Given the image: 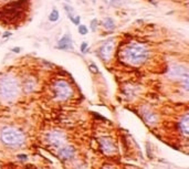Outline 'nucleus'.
Wrapping results in <instances>:
<instances>
[{
	"label": "nucleus",
	"mask_w": 189,
	"mask_h": 169,
	"mask_svg": "<svg viewBox=\"0 0 189 169\" xmlns=\"http://www.w3.org/2000/svg\"><path fill=\"white\" fill-rule=\"evenodd\" d=\"M123 56L128 64L137 66L147 61L149 56V50L145 44L142 43H130L125 49Z\"/></svg>",
	"instance_id": "1"
},
{
	"label": "nucleus",
	"mask_w": 189,
	"mask_h": 169,
	"mask_svg": "<svg viewBox=\"0 0 189 169\" xmlns=\"http://www.w3.org/2000/svg\"><path fill=\"white\" fill-rule=\"evenodd\" d=\"M20 87L17 79L12 75H4L0 79V97L4 101H13L19 95Z\"/></svg>",
	"instance_id": "2"
},
{
	"label": "nucleus",
	"mask_w": 189,
	"mask_h": 169,
	"mask_svg": "<svg viewBox=\"0 0 189 169\" xmlns=\"http://www.w3.org/2000/svg\"><path fill=\"white\" fill-rule=\"evenodd\" d=\"M0 139L4 144L8 146H19L23 143L25 136L21 131L12 127H6L0 133Z\"/></svg>",
	"instance_id": "3"
},
{
	"label": "nucleus",
	"mask_w": 189,
	"mask_h": 169,
	"mask_svg": "<svg viewBox=\"0 0 189 169\" xmlns=\"http://www.w3.org/2000/svg\"><path fill=\"white\" fill-rule=\"evenodd\" d=\"M55 97L60 101H65L72 96V87L65 81H58L53 86Z\"/></svg>",
	"instance_id": "4"
},
{
	"label": "nucleus",
	"mask_w": 189,
	"mask_h": 169,
	"mask_svg": "<svg viewBox=\"0 0 189 169\" xmlns=\"http://www.w3.org/2000/svg\"><path fill=\"white\" fill-rule=\"evenodd\" d=\"M22 2H23V0H20V1H18V2L10 4L4 9H4V17L6 18V19H16L17 17H19V16H20V11L22 10V9H21Z\"/></svg>",
	"instance_id": "5"
},
{
	"label": "nucleus",
	"mask_w": 189,
	"mask_h": 169,
	"mask_svg": "<svg viewBox=\"0 0 189 169\" xmlns=\"http://www.w3.org/2000/svg\"><path fill=\"white\" fill-rule=\"evenodd\" d=\"M48 140L54 147H60L65 140V136L61 131H51L48 134Z\"/></svg>",
	"instance_id": "6"
},
{
	"label": "nucleus",
	"mask_w": 189,
	"mask_h": 169,
	"mask_svg": "<svg viewBox=\"0 0 189 169\" xmlns=\"http://www.w3.org/2000/svg\"><path fill=\"white\" fill-rule=\"evenodd\" d=\"M113 51H114V41L113 40H111V41L109 40V41H107V42H105L104 44L101 47V49H100L102 59L105 60V61L109 60L111 59V56H112Z\"/></svg>",
	"instance_id": "7"
},
{
	"label": "nucleus",
	"mask_w": 189,
	"mask_h": 169,
	"mask_svg": "<svg viewBox=\"0 0 189 169\" xmlns=\"http://www.w3.org/2000/svg\"><path fill=\"white\" fill-rule=\"evenodd\" d=\"M100 144H101L102 149H103L105 152H107V154H112V152H114L115 149H116L114 142L112 139L107 138V137H106V138H102Z\"/></svg>",
	"instance_id": "8"
},
{
	"label": "nucleus",
	"mask_w": 189,
	"mask_h": 169,
	"mask_svg": "<svg viewBox=\"0 0 189 169\" xmlns=\"http://www.w3.org/2000/svg\"><path fill=\"white\" fill-rule=\"evenodd\" d=\"M170 75L187 79V77H188V71H187V69L181 66V65H175V66H172V70H170Z\"/></svg>",
	"instance_id": "9"
},
{
	"label": "nucleus",
	"mask_w": 189,
	"mask_h": 169,
	"mask_svg": "<svg viewBox=\"0 0 189 169\" xmlns=\"http://www.w3.org/2000/svg\"><path fill=\"white\" fill-rule=\"evenodd\" d=\"M58 49L60 50H69V49H71L72 48V39L71 37L69 35V34H65V35H63L62 38L59 40V42H58V46H56Z\"/></svg>",
	"instance_id": "10"
},
{
	"label": "nucleus",
	"mask_w": 189,
	"mask_h": 169,
	"mask_svg": "<svg viewBox=\"0 0 189 169\" xmlns=\"http://www.w3.org/2000/svg\"><path fill=\"white\" fill-rule=\"evenodd\" d=\"M58 154H59V156L62 159H71V158H73L75 152H74V149L71 146H65L63 148H60Z\"/></svg>",
	"instance_id": "11"
},
{
	"label": "nucleus",
	"mask_w": 189,
	"mask_h": 169,
	"mask_svg": "<svg viewBox=\"0 0 189 169\" xmlns=\"http://www.w3.org/2000/svg\"><path fill=\"white\" fill-rule=\"evenodd\" d=\"M179 128L180 131L184 133V135H188L189 134V117L188 115H185L179 122Z\"/></svg>",
	"instance_id": "12"
},
{
	"label": "nucleus",
	"mask_w": 189,
	"mask_h": 169,
	"mask_svg": "<svg viewBox=\"0 0 189 169\" xmlns=\"http://www.w3.org/2000/svg\"><path fill=\"white\" fill-rule=\"evenodd\" d=\"M64 10H65V12H67L69 19H70V20L73 22V20H74V17H75V12H74V9L72 8L71 6H69V4H64Z\"/></svg>",
	"instance_id": "13"
},
{
	"label": "nucleus",
	"mask_w": 189,
	"mask_h": 169,
	"mask_svg": "<svg viewBox=\"0 0 189 169\" xmlns=\"http://www.w3.org/2000/svg\"><path fill=\"white\" fill-rule=\"evenodd\" d=\"M35 87V82H34L32 79H28L25 81V90L27 92H32Z\"/></svg>",
	"instance_id": "14"
},
{
	"label": "nucleus",
	"mask_w": 189,
	"mask_h": 169,
	"mask_svg": "<svg viewBox=\"0 0 189 169\" xmlns=\"http://www.w3.org/2000/svg\"><path fill=\"white\" fill-rule=\"evenodd\" d=\"M60 18V13L59 11L56 10L55 8L52 9V11H51V13L49 14V21L51 22H56L58 20H59Z\"/></svg>",
	"instance_id": "15"
},
{
	"label": "nucleus",
	"mask_w": 189,
	"mask_h": 169,
	"mask_svg": "<svg viewBox=\"0 0 189 169\" xmlns=\"http://www.w3.org/2000/svg\"><path fill=\"white\" fill-rule=\"evenodd\" d=\"M104 27L106 30H114L115 29V23H114L112 18H105L104 19Z\"/></svg>",
	"instance_id": "16"
},
{
	"label": "nucleus",
	"mask_w": 189,
	"mask_h": 169,
	"mask_svg": "<svg viewBox=\"0 0 189 169\" xmlns=\"http://www.w3.org/2000/svg\"><path fill=\"white\" fill-rule=\"evenodd\" d=\"M88 30L85 25H79V33L82 34V35H85V34H88Z\"/></svg>",
	"instance_id": "17"
},
{
	"label": "nucleus",
	"mask_w": 189,
	"mask_h": 169,
	"mask_svg": "<svg viewBox=\"0 0 189 169\" xmlns=\"http://www.w3.org/2000/svg\"><path fill=\"white\" fill-rule=\"evenodd\" d=\"M96 25H97V20L96 19H93L92 21H91V29H92V31H95V30H96Z\"/></svg>",
	"instance_id": "18"
},
{
	"label": "nucleus",
	"mask_w": 189,
	"mask_h": 169,
	"mask_svg": "<svg viewBox=\"0 0 189 169\" xmlns=\"http://www.w3.org/2000/svg\"><path fill=\"white\" fill-rule=\"evenodd\" d=\"M86 49H88V43L86 42H83L82 44H81V48H80V50L82 53H84V52H86Z\"/></svg>",
	"instance_id": "19"
},
{
	"label": "nucleus",
	"mask_w": 189,
	"mask_h": 169,
	"mask_svg": "<svg viewBox=\"0 0 189 169\" xmlns=\"http://www.w3.org/2000/svg\"><path fill=\"white\" fill-rule=\"evenodd\" d=\"M90 70H91V72H93V73L98 72V69L96 68V65H95V64H90Z\"/></svg>",
	"instance_id": "20"
},
{
	"label": "nucleus",
	"mask_w": 189,
	"mask_h": 169,
	"mask_svg": "<svg viewBox=\"0 0 189 169\" xmlns=\"http://www.w3.org/2000/svg\"><path fill=\"white\" fill-rule=\"evenodd\" d=\"M146 146H147V154H148V156L151 157V148H149V146H151V145H149V143H147Z\"/></svg>",
	"instance_id": "21"
},
{
	"label": "nucleus",
	"mask_w": 189,
	"mask_h": 169,
	"mask_svg": "<svg viewBox=\"0 0 189 169\" xmlns=\"http://www.w3.org/2000/svg\"><path fill=\"white\" fill-rule=\"evenodd\" d=\"M18 158H19V159H21V158H22V160H25V159H27V155H19V156H18Z\"/></svg>",
	"instance_id": "22"
},
{
	"label": "nucleus",
	"mask_w": 189,
	"mask_h": 169,
	"mask_svg": "<svg viewBox=\"0 0 189 169\" xmlns=\"http://www.w3.org/2000/svg\"><path fill=\"white\" fill-rule=\"evenodd\" d=\"M12 52H16V53H18V52H20V48H13V49H12Z\"/></svg>",
	"instance_id": "23"
},
{
	"label": "nucleus",
	"mask_w": 189,
	"mask_h": 169,
	"mask_svg": "<svg viewBox=\"0 0 189 169\" xmlns=\"http://www.w3.org/2000/svg\"><path fill=\"white\" fill-rule=\"evenodd\" d=\"M10 34H11V32H4V38H8Z\"/></svg>",
	"instance_id": "24"
},
{
	"label": "nucleus",
	"mask_w": 189,
	"mask_h": 169,
	"mask_svg": "<svg viewBox=\"0 0 189 169\" xmlns=\"http://www.w3.org/2000/svg\"><path fill=\"white\" fill-rule=\"evenodd\" d=\"M65 1H67V2H70V1H71V0H65Z\"/></svg>",
	"instance_id": "25"
}]
</instances>
